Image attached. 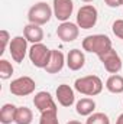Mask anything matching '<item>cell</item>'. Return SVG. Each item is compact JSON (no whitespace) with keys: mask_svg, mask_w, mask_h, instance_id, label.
Listing matches in <instances>:
<instances>
[{"mask_svg":"<svg viewBox=\"0 0 123 124\" xmlns=\"http://www.w3.org/2000/svg\"><path fill=\"white\" fill-rule=\"evenodd\" d=\"M75 91L87 97H96L103 91V81L97 75H86L77 78L74 82Z\"/></svg>","mask_w":123,"mask_h":124,"instance_id":"obj_1","label":"cell"},{"mask_svg":"<svg viewBox=\"0 0 123 124\" xmlns=\"http://www.w3.org/2000/svg\"><path fill=\"white\" fill-rule=\"evenodd\" d=\"M83 49L86 52H90V54H96L97 56L107 52L109 49H112V40L107 35H90L87 38L83 39Z\"/></svg>","mask_w":123,"mask_h":124,"instance_id":"obj_2","label":"cell"},{"mask_svg":"<svg viewBox=\"0 0 123 124\" xmlns=\"http://www.w3.org/2000/svg\"><path fill=\"white\" fill-rule=\"evenodd\" d=\"M54 16V10L52 7L46 3V1H38L32 6L28 12V20L29 23H33V25H46L51 17Z\"/></svg>","mask_w":123,"mask_h":124,"instance_id":"obj_3","label":"cell"},{"mask_svg":"<svg viewBox=\"0 0 123 124\" xmlns=\"http://www.w3.org/2000/svg\"><path fill=\"white\" fill-rule=\"evenodd\" d=\"M51 51L46 45H44L42 42L41 43H33L31 48H29V59H31L32 65L36 66V68H46V65L49 63L51 59Z\"/></svg>","mask_w":123,"mask_h":124,"instance_id":"obj_4","label":"cell"},{"mask_svg":"<svg viewBox=\"0 0 123 124\" xmlns=\"http://www.w3.org/2000/svg\"><path fill=\"white\" fill-rule=\"evenodd\" d=\"M98 19V12L93 4H84L77 12V25L81 29H91L96 26Z\"/></svg>","mask_w":123,"mask_h":124,"instance_id":"obj_5","label":"cell"},{"mask_svg":"<svg viewBox=\"0 0 123 124\" xmlns=\"http://www.w3.org/2000/svg\"><path fill=\"white\" fill-rule=\"evenodd\" d=\"M35 88H36V84L31 77H19L12 81L9 91L16 97H26V95H31L35 91Z\"/></svg>","mask_w":123,"mask_h":124,"instance_id":"obj_6","label":"cell"},{"mask_svg":"<svg viewBox=\"0 0 123 124\" xmlns=\"http://www.w3.org/2000/svg\"><path fill=\"white\" fill-rule=\"evenodd\" d=\"M9 52H10V56H12V59L15 62H18V63L23 62L26 54L29 52L26 38H25V36H15V38L10 40Z\"/></svg>","mask_w":123,"mask_h":124,"instance_id":"obj_7","label":"cell"},{"mask_svg":"<svg viewBox=\"0 0 123 124\" xmlns=\"http://www.w3.org/2000/svg\"><path fill=\"white\" fill-rule=\"evenodd\" d=\"M98 59H100V62H101L103 66H104V69H106L109 74H117V72L122 69L123 62H122V59H120V56H119V54H117L113 48L109 49L107 52L98 55Z\"/></svg>","mask_w":123,"mask_h":124,"instance_id":"obj_8","label":"cell"},{"mask_svg":"<svg viewBox=\"0 0 123 124\" xmlns=\"http://www.w3.org/2000/svg\"><path fill=\"white\" fill-rule=\"evenodd\" d=\"M52 10H54V16L58 20L68 22L70 16L74 12V3H72V0H54Z\"/></svg>","mask_w":123,"mask_h":124,"instance_id":"obj_9","label":"cell"},{"mask_svg":"<svg viewBox=\"0 0 123 124\" xmlns=\"http://www.w3.org/2000/svg\"><path fill=\"white\" fill-rule=\"evenodd\" d=\"M33 105H35V108L39 113H45V111H51V110H58L52 95L49 93H46V91H39V93L35 94Z\"/></svg>","mask_w":123,"mask_h":124,"instance_id":"obj_10","label":"cell"},{"mask_svg":"<svg viewBox=\"0 0 123 124\" xmlns=\"http://www.w3.org/2000/svg\"><path fill=\"white\" fill-rule=\"evenodd\" d=\"M80 35V28L77 23L72 22H61L57 28V36L62 42H74Z\"/></svg>","mask_w":123,"mask_h":124,"instance_id":"obj_11","label":"cell"},{"mask_svg":"<svg viewBox=\"0 0 123 124\" xmlns=\"http://www.w3.org/2000/svg\"><path fill=\"white\" fill-rule=\"evenodd\" d=\"M65 63H67V59H65L64 54L58 49H52L51 51V59H49V63L46 65L45 71L48 74H58L62 71Z\"/></svg>","mask_w":123,"mask_h":124,"instance_id":"obj_12","label":"cell"},{"mask_svg":"<svg viewBox=\"0 0 123 124\" xmlns=\"http://www.w3.org/2000/svg\"><path fill=\"white\" fill-rule=\"evenodd\" d=\"M57 100L62 107H71L75 102V94L74 90L68 84H61L57 88Z\"/></svg>","mask_w":123,"mask_h":124,"instance_id":"obj_13","label":"cell"},{"mask_svg":"<svg viewBox=\"0 0 123 124\" xmlns=\"http://www.w3.org/2000/svg\"><path fill=\"white\" fill-rule=\"evenodd\" d=\"M86 63L84 52L80 49H71L67 55V66L71 71H80Z\"/></svg>","mask_w":123,"mask_h":124,"instance_id":"obj_14","label":"cell"},{"mask_svg":"<svg viewBox=\"0 0 123 124\" xmlns=\"http://www.w3.org/2000/svg\"><path fill=\"white\" fill-rule=\"evenodd\" d=\"M23 36L26 38L28 42L33 43H41L44 39V31L39 25H33V23H28L23 28Z\"/></svg>","mask_w":123,"mask_h":124,"instance_id":"obj_15","label":"cell"},{"mask_svg":"<svg viewBox=\"0 0 123 124\" xmlns=\"http://www.w3.org/2000/svg\"><path fill=\"white\" fill-rule=\"evenodd\" d=\"M94 110H96V101L93 100V98H81V100H78L77 101V104H75V111H77V114H80V116H83V117H88V116H91L93 113H94Z\"/></svg>","mask_w":123,"mask_h":124,"instance_id":"obj_16","label":"cell"},{"mask_svg":"<svg viewBox=\"0 0 123 124\" xmlns=\"http://www.w3.org/2000/svg\"><path fill=\"white\" fill-rule=\"evenodd\" d=\"M16 111H18V107L15 104H4L0 110V123L1 124H12L15 123V118H16Z\"/></svg>","mask_w":123,"mask_h":124,"instance_id":"obj_17","label":"cell"},{"mask_svg":"<svg viewBox=\"0 0 123 124\" xmlns=\"http://www.w3.org/2000/svg\"><path fill=\"white\" fill-rule=\"evenodd\" d=\"M106 90L112 94H122L123 93V77L113 74L106 81Z\"/></svg>","mask_w":123,"mask_h":124,"instance_id":"obj_18","label":"cell"},{"mask_svg":"<svg viewBox=\"0 0 123 124\" xmlns=\"http://www.w3.org/2000/svg\"><path fill=\"white\" fill-rule=\"evenodd\" d=\"M32 120H33V113H32L31 108H28V107H25V105L18 107L15 124H31Z\"/></svg>","mask_w":123,"mask_h":124,"instance_id":"obj_19","label":"cell"},{"mask_svg":"<svg viewBox=\"0 0 123 124\" xmlns=\"http://www.w3.org/2000/svg\"><path fill=\"white\" fill-rule=\"evenodd\" d=\"M39 124H60V120H58V110H51V111L41 113Z\"/></svg>","mask_w":123,"mask_h":124,"instance_id":"obj_20","label":"cell"},{"mask_svg":"<svg viewBox=\"0 0 123 124\" xmlns=\"http://www.w3.org/2000/svg\"><path fill=\"white\" fill-rule=\"evenodd\" d=\"M86 124H110V118L104 113H93L87 117Z\"/></svg>","mask_w":123,"mask_h":124,"instance_id":"obj_21","label":"cell"},{"mask_svg":"<svg viewBox=\"0 0 123 124\" xmlns=\"http://www.w3.org/2000/svg\"><path fill=\"white\" fill-rule=\"evenodd\" d=\"M13 71H15V69H13V65L9 61H6V59H1V61H0V78H1L3 81L9 79V78L12 77Z\"/></svg>","mask_w":123,"mask_h":124,"instance_id":"obj_22","label":"cell"},{"mask_svg":"<svg viewBox=\"0 0 123 124\" xmlns=\"http://www.w3.org/2000/svg\"><path fill=\"white\" fill-rule=\"evenodd\" d=\"M0 39H1V51H0V54L3 55L4 54V51H6V48L10 45V40H12V38H10V33L7 31H0Z\"/></svg>","mask_w":123,"mask_h":124,"instance_id":"obj_23","label":"cell"},{"mask_svg":"<svg viewBox=\"0 0 123 124\" xmlns=\"http://www.w3.org/2000/svg\"><path fill=\"white\" fill-rule=\"evenodd\" d=\"M112 31H113V33H114V36H117L119 39L123 40V19H117V20L113 22Z\"/></svg>","mask_w":123,"mask_h":124,"instance_id":"obj_24","label":"cell"},{"mask_svg":"<svg viewBox=\"0 0 123 124\" xmlns=\"http://www.w3.org/2000/svg\"><path fill=\"white\" fill-rule=\"evenodd\" d=\"M104 3H106L109 7H119V6H122L120 0H104Z\"/></svg>","mask_w":123,"mask_h":124,"instance_id":"obj_25","label":"cell"},{"mask_svg":"<svg viewBox=\"0 0 123 124\" xmlns=\"http://www.w3.org/2000/svg\"><path fill=\"white\" fill-rule=\"evenodd\" d=\"M116 124H123V113L117 117V120H116Z\"/></svg>","mask_w":123,"mask_h":124,"instance_id":"obj_26","label":"cell"},{"mask_svg":"<svg viewBox=\"0 0 123 124\" xmlns=\"http://www.w3.org/2000/svg\"><path fill=\"white\" fill-rule=\"evenodd\" d=\"M67 124H83V123H80V121H77V120H70Z\"/></svg>","mask_w":123,"mask_h":124,"instance_id":"obj_27","label":"cell"},{"mask_svg":"<svg viewBox=\"0 0 123 124\" xmlns=\"http://www.w3.org/2000/svg\"><path fill=\"white\" fill-rule=\"evenodd\" d=\"M81 1H84V3H91V1H94V0H81Z\"/></svg>","mask_w":123,"mask_h":124,"instance_id":"obj_28","label":"cell"},{"mask_svg":"<svg viewBox=\"0 0 123 124\" xmlns=\"http://www.w3.org/2000/svg\"><path fill=\"white\" fill-rule=\"evenodd\" d=\"M120 3H122V6H123V0H120Z\"/></svg>","mask_w":123,"mask_h":124,"instance_id":"obj_29","label":"cell"}]
</instances>
